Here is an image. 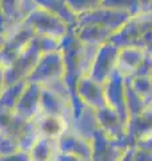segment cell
Returning a JSON list of instances; mask_svg holds the SVG:
<instances>
[{"label":"cell","mask_w":152,"mask_h":161,"mask_svg":"<svg viewBox=\"0 0 152 161\" xmlns=\"http://www.w3.org/2000/svg\"><path fill=\"white\" fill-rule=\"evenodd\" d=\"M109 42L118 48L136 47L152 55V12L141 11L132 16L111 36Z\"/></svg>","instance_id":"obj_1"},{"label":"cell","mask_w":152,"mask_h":161,"mask_svg":"<svg viewBox=\"0 0 152 161\" xmlns=\"http://www.w3.org/2000/svg\"><path fill=\"white\" fill-rule=\"evenodd\" d=\"M91 161H119L127 150L134 148L127 137L121 140H111L101 129L95 133L91 141Z\"/></svg>","instance_id":"obj_2"},{"label":"cell","mask_w":152,"mask_h":161,"mask_svg":"<svg viewBox=\"0 0 152 161\" xmlns=\"http://www.w3.org/2000/svg\"><path fill=\"white\" fill-rule=\"evenodd\" d=\"M118 55H119V48L115 44H112L111 42L101 44L95 55L88 77L94 79L95 82L104 85L107 82V79L111 77V74L116 70Z\"/></svg>","instance_id":"obj_3"},{"label":"cell","mask_w":152,"mask_h":161,"mask_svg":"<svg viewBox=\"0 0 152 161\" xmlns=\"http://www.w3.org/2000/svg\"><path fill=\"white\" fill-rule=\"evenodd\" d=\"M131 18L132 15L128 12L99 7L80 16V24H95V26H100L118 32Z\"/></svg>","instance_id":"obj_4"},{"label":"cell","mask_w":152,"mask_h":161,"mask_svg":"<svg viewBox=\"0 0 152 161\" xmlns=\"http://www.w3.org/2000/svg\"><path fill=\"white\" fill-rule=\"evenodd\" d=\"M104 94L107 106L115 110L124 122H128L127 113V101H125V80L118 70L111 74V77L104 83Z\"/></svg>","instance_id":"obj_5"},{"label":"cell","mask_w":152,"mask_h":161,"mask_svg":"<svg viewBox=\"0 0 152 161\" xmlns=\"http://www.w3.org/2000/svg\"><path fill=\"white\" fill-rule=\"evenodd\" d=\"M78 97L84 105L95 110L107 106L104 94V85L95 82L89 77H84L78 83Z\"/></svg>","instance_id":"obj_6"},{"label":"cell","mask_w":152,"mask_h":161,"mask_svg":"<svg viewBox=\"0 0 152 161\" xmlns=\"http://www.w3.org/2000/svg\"><path fill=\"white\" fill-rule=\"evenodd\" d=\"M99 126L111 140H121L127 134V122L120 118V115L108 106L96 110Z\"/></svg>","instance_id":"obj_7"},{"label":"cell","mask_w":152,"mask_h":161,"mask_svg":"<svg viewBox=\"0 0 152 161\" xmlns=\"http://www.w3.org/2000/svg\"><path fill=\"white\" fill-rule=\"evenodd\" d=\"M147 53L141 48L136 47H123L119 48L118 63L116 70L123 75L124 78H131L139 69L141 62L144 60Z\"/></svg>","instance_id":"obj_8"},{"label":"cell","mask_w":152,"mask_h":161,"mask_svg":"<svg viewBox=\"0 0 152 161\" xmlns=\"http://www.w3.org/2000/svg\"><path fill=\"white\" fill-rule=\"evenodd\" d=\"M151 134H152V108L149 106L141 114L128 119L125 137L132 144V147H135L139 140L148 137Z\"/></svg>","instance_id":"obj_9"},{"label":"cell","mask_w":152,"mask_h":161,"mask_svg":"<svg viewBox=\"0 0 152 161\" xmlns=\"http://www.w3.org/2000/svg\"><path fill=\"white\" fill-rule=\"evenodd\" d=\"M40 129L42 132L49 138H59L67 130V119L58 114H48L40 122Z\"/></svg>","instance_id":"obj_10"},{"label":"cell","mask_w":152,"mask_h":161,"mask_svg":"<svg viewBox=\"0 0 152 161\" xmlns=\"http://www.w3.org/2000/svg\"><path fill=\"white\" fill-rule=\"evenodd\" d=\"M125 80V101H127V113H128V119L136 117L149 108V105L140 97L131 86L129 80L124 78Z\"/></svg>","instance_id":"obj_11"},{"label":"cell","mask_w":152,"mask_h":161,"mask_svg":"<svg viewBox=\"0 0 152 161\" xmlns=\"http://www.w3.org/2000/svg\"><path fill=\"white\" fill-rule=\"evenodd\" d=\"M100 7L116 9V11H124L131 14L132 16L143 11L139 0H103Z\"/></svg>","instance_id":"obj_12"},{"label":"cell","mask_w":152,"mask_h":161,"mask_svg":"<svg viewBox=\"0 0 152 161\" xmlns=\"http://www.w3.org/2000/svg\"><path fill=\"white\" fill-rule=\"evenodd\" d=\"M127 79L129 80L131 86H132L135 92L151 106L152 105V82H151L149 75L134 77V78H127Z\"/></svg>","instance_id":"obj_13"},{"label":"cell","mask_w":152,"mask_h":161,"mask_svg":"<svg viewBox=\"0 0 152 161\" xmlns=\"http://www.w3.org/2000/svg\"><path fill=\"white\" fill-rule=\"evenodd\" d=\"M68 6L76 12H88L100 7L103 0H67Z\"/></svg>","instance_id":"obj_14"},{"label":"cell","mask_w":152,"mask_h":161,"mask_svg":"<svg viewBox=\"0 0 152 161\" xmlns=\"http://www.w3.org/2000/svg\"><path fill=\"white\" fill-rule=\"evenodd\" d=\"M132 160L134 161H152V153L148 152V150H145V149L134 147Z\"/></svg>","instance_id":"obj_15"},{"label":"cell","mask_w":152,"mask_h":161,"mask_svg":"<svg viewBox=\"0 0 152 161\" xmlns=\"http://www.w3.org/2000/svg\"><path fill=\"white\" fill-rule=\"evenodd\" d=\"M135 147L141 148V149H145V150H148V152L152 153V134L148 136V137H144V138L139 140L138 142H136Z\"/></svg>","instance_id":"obj_16"},{"label":"cell","mask_w":152,"mask_h":161,"mask_svg":"<svg viewBox=\"0 0 152 161\" xmlns=\"http://www.w3.org/2000/svg\"><path fill=\"white\" fill-rule=\"evenodd\" d=\"M58 161H87V160H84L82 157H79V156H73V154H63V156H60V157L58 158Z\"/></svg>","instance_id":"obj_17"},{"label":"cell","mask_w":152,"mask_h":161,"mask_svg":"<svg viewBox=\"0 0 152 161\" xmlns=\"http://www.w3.org/2000/svg\"><path fill=\"white\" fill-rule=\"evenodd\" d=\"M132 153H134V148H131V149H128L127 152L124 153V156L121 157L119 161H134L132 160Z\"/></svg>","instance_id":"obj_18"},{"label":"cell","mask_w":152,"mask_h":161,"mask_svg":"<svg viewBox=\"0 0 152 161\" xmlns=\"http://www.w3.org/2000/svg\"><path fill=\"white\" fill-rule=\"evenodd\" d=\"M149 78H151V82H152V66H151V70H149Z\"/></svg>","instance_id":"obj_19"},{"label":"cell","mask_w":152,"mask_h":161,"mask_svg":"<svg viewBox=\"0 0 152 161\" xmlns=\"http://www.w3.org/2000/svg\"><path fill=\"white\" fill-rule=\"evenodd\" d=\"M151 108H152V105H151Z\"/></svg>","instance_id":"obj_20"}]
</instances>
